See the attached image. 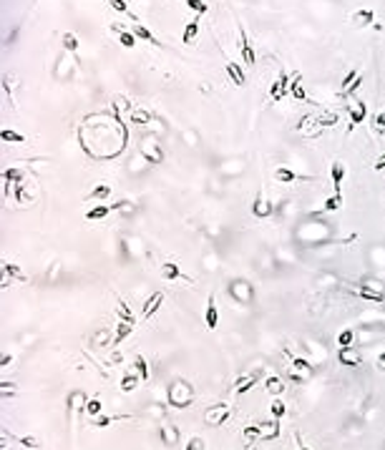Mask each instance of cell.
Segmentation results:
<instances>
[{"label": "cell", "instance_id": "6da1fadb", "mask_svg": "<svg viewBox=\"0 0 385 450\" xmlns=\"http://www.w3.org/2000/svg\"><path fill=\"white\" fill-rule=\"evenodd\" d=\"M290 83H292V80H290V75L282 71V73L277 75V80H275V83L269 86V98H272L275 103H277V101H282V98L287 96V91H290Z\"/></svg>", "mask_w": 385, "mask_h": 450}, {"label": "cell", "instance_id": "7a4b0ae2", "mask_svg": "<svg viewBox=\"0 0 385 450\" xmlns=\"http://www.w3.org/2000/svg\"><path fill=\"white\" fill-rule=\"evenodd\" d=\"M239 53H242V58H244L247 68H252V66L257 63V53H254L252 43L247 40V33H244V28H242V25H239Z\"/></svg>", "mask_w": 385, "mask_h": 450}, {"label": "cell", "instance_id": "3957f363", "mask_svg": "<svg viewBox=\"0 0 385 450\" xmlns=\"http://www.w3.org/2000/svg\"><path fill=\"white\" fill-rule=\"evenodd\" d=\"M161 277H164V279H184V282H189V284H194V279H191L176 262H164V264H161Z\"/></svg>", "mask_w": 385, "mask_h": 450}, {"label": "cell", "instance_id": "277c9868", "mask_svg": "<svg viewBox=\"0 0 385 450\" xmlns=\"http://www.w3.org/2000/svg\"><path fill=\"white\" fill-rule=\"evenodd\" d=\"M252 214H254L257 219H267L269 214H272V204H269V201H264V194H262V189L257 191V196H254V201H252Z\"/></svg>", "mask_w": 385, "mask_h": 450}, {"label": "cell", "instance_id": "5b68a950", "mask_svg": "<svg viewBox=\"0 0 385 450\" xmlns=\"http://www.w3.org/2000/svg\"><path fill=\"white\" fill-rule=\"evenodd\" d=\"M164 297H166V295H164V292L159 290V292H154V295H151V297H149V300L144 302V309H141L144 319H149L151 314H156V312H159V307L164 304Z\"/></svg>", "mask_w": 385, "mask_h": 450}, {"label": "cell", "instance_id": "8992f818", "mask_svg": "<svg viewBox=\"0 0 385 450\" xmlns=\"http://www.w3.org/2000/svg\"><path fill=\"white\" fill-rule=\"evenodd\" d=\"M330 171H332V189H335L337 196H342V179H345V171H348V169H345L342 161H332Z\"/></svg>", "mask_w": 385, "mask_h": 450}, {"label": "cell", "instance_id": "52a82bcc", "mask_svg": "<svg viewBox=\"0 0 385 450\" xmlns=\"http://www.w3.org/2000/svg\"><path fill=\"white\" fill-rule=\"evenodd\" d=\"M204 319H207V330H217L219 312H217V297H214V295H209V300H207V312H204Z\"/></svg>", "mask_w": 385, "mask_h": 450}, {"label": "cell", "instance_id": "ba28073f", "mask_svg": "<svg viewBox=\"0 0 385 450\" xmlns=\"http://www.w3.org/2000/svg\"><path fill=\"white\" fill-rule=\"evenodd\" d=\"M275 179H277V181H282V184H290V181H307L310 176L295 174V171H292V169H287V166H277V169H275Z\"/></svg>", "mask_w": 385, "mask_h": 450}, {"label": "cell", "instance_id": "9c48e42d", "mask_svg": "<svg viewBox=\"0 0 385 450\" xmlns=\"http://www.w3.org/2000/svg\"><path fill=\"white\" fill-rule=\"evenodd\" d=\"M365 116H368V103L358 101V103L353 106V111H350V129H348V131H353L355 126H360L363 121H365Z\"/></svg>", "mask_w": 385, "mask_h": 450}, {"label": "cell", "instance_id": "30bf717a", "mask_svg": "<svg viewBox=\"0 0 385 450\" xmlns=\"http://www.w3.org/2000/svg\"><path fill=\"white\" fill-rule=\"evenodd\" d=\"M337 360L340 365H348V367H360V355L353 352V347H340L337 352Z\"/></svg>", "mask_w": 385, "mask_h": 450}, {"label": "cell", "instance_id": "8fae6325", "mask_svg": "<svg viewBox=\"0 0 385 450\" xmlns=\"http://www.w3.org/2000/svg\"><path fill=\"white\" fill-rule=\"evenodd\" d=\"M227 75L232 78V83H234L237 88H242V86H244V71H242V66H239V63L229 61V63H227Z\"/></svg>", "mask_w": 385, "mask_h": 450}, {"label": "cell", "instance_id": "7c38bea8", "mask_svg": "<svg viewBox=\"0 0 385 450\" xmlns=\"http://www.w3.org/2000/svg\"><path fill=\"white\" fill-rule=\"evenodd\" d=\"M353 25L355 28H365V25H375V13L370 8H363L353 15Z\"/></svg>", "mask_w": 385, "mask_h": 450}, {"label": "cell", "instance_id": "4fadbf2b", "mask_svg": "<svg viewBox=\"0 0 385 450\" xmlns=\"http://www.w3.org/2000/svg\"><path fill=\"white\" fill-rule=\"evenodd\" d=\"M131 30H134V35H136V38H141V40H149V43H151V46H156V48H161V43H159V38H156V35H154V33H151V30H149L146 25H131Z\"/></svg>", "mask_w": 385, "mask_h": 450}, {"label": "cell", "instance_id": "5bb4252c", "mask_svg": "<svg viewBox=\"0 0 385 450\" xmlns=\"http://www.w3.org/2000/svg\"><path fill=\"white\" fill-rule=\"evenodd\" d=\"M199 28H202V25H199V15H197L194 20H189V23H186V28H184V35H181L184 46H189L191 40H194V38L199 35Z\"/></svg>", "mask_w": 385, "mask_h": 450}, {"label": "cell", "instance_id": "9a60e30c", "mask_svg": "<svg viewBox=\"0 0 385 450\" xmlns=\"http://www.w3.org/2000/svg\"><path fill=\"white\" fill-rule=\"evenodd\" d=\"M108 196H111V186L108 184H96L86 194V201H101V199H108Z\"/></svg>", "mask_w": 385, "mask_h": 450}, {"label": "cell", "instance_id": "2e32d148", "mask_svg": "<svg viewBox=\"0 0 385 450\" xmlns=\"http://www.w3.org/2000/svg\"><path fill=\"white\" fill-rule=\"evenodd\" d=\"M111 212H113V204H111V207L101 204V207H93V209H88V212H86V222H98V219L108 217Z\"/></svg>", "mask_w": 385, "mask_h": 450}, {"label": "cell", "instance_id": "e0dca14e", "mask_svg": "<svg viewBox=\"0 0 385 450\" xmlns=\"http://www.w3.org/2000/svg\"><path fill=\"white\" fill-rule=\"evenodd\" d=\"M290 93H292V98H295V101H307V91H305V86H302V78H300V75H295V78H292V83H290Z\"/></svg>", "mask_w": 385, "mask_h": 450}, {"label": "cell", "instance_id": "ac0fdd59", "mask_svg": "<svg viewBox=\"0 0 385 450\" xmlns=\"http://www.w3.org/2000/svg\"><path fill=\"white\" fill-rule=\"evenodd\" d=\"M264 387H267V392H272L275 397H280V395L287 390V385H285L280 377H267V380H264Z\"/></svg>", "mask_w": 385, "mask_h": 450}, {"label": "cell", "instance_id": "d6986e66", "mask_svg": "<svg viewBox=\"0 0 385 450\" xmlns=\"http://www.w3.org/2000/svg\"><path fill=\"white\" fill-rule=\"evenodd\" d=\"M131 332H134V324H129V322H119V327H116V340H113V345L119 347V345H121V342L131 335Z\"/></svg>", "mask_w": 385, "mask_h": 450}, {"label": "cell", "instance_id": "ffe728a7", "mask_svg": "<svg viewBox=\"0 0 385 450\" xmlns=\"http://www.w3.org/2000/svg\"><path fill=\"white\" fill-rule=\"evenodd\" d=\"M269 413H272L275 420H282V418L287 415V402H282L280 397H275V402L269 405Z\"/></svg>", "mask_w": 385, "mask_h": 450}, {"label": "cell", "instance_id": "44dd1931", "mask_svg": "<svg viewBox=\"0 0 385 450\" xmlns=\"http://www.w3.org/2000/svg\"><path fill=\"white\" fill-rule=\"evenodd\" d=\"M134 367H136V375H139L141 380H149V377H151V373H149V365H146L144 355H136V357H134Z\"/></svg>", "mask_w": 385, "mask_h": 450}, {"label": "cell", "instance_id": "7402d4cb", "mask_svg": "<svg viewBox=\"0 0 385 450\" xmlns=\"http://www.w3.org/2000/svg\"><path fill=\"white\" fill-rule=\"evenodd\" d=\"M257 377H259V373H252L249 377H242V380H237V387H234V392H237V395H244V392H247V390H249L254 382H257Z\"/></svg>", "mask_w": 385, "mask_h": 450}, {"label": "cell", "instance_id": "603a6c76", "mask_svg": "<svg viewBox=\"0 0 385 450\" xmlns=\"http://www.w3.org/2000/svg\"><path fill=\"white\" fill-rule=\"evenodd\" d=\"M3 269H5L13 279H18V282H25V279H28V274H25V272H23L15 262H5V264H3Z\"/></svg>", "mask_w": 385, "mask_h": 450}, {"label": "cell", "instance_id": "cb8c5ba5", "mask_svg": "<svg viewBox=\"0 0 385 450\" xmlns=\"http://www.w3.org/2000/svg\"><path fill=\"white\" fill-rule=\"evenodd\" d=\"M116 300H119V317H121V322H129V324H134V327H136V317L131 314L129 304H126L121 297H116Z\"/></svg>", "mask_w": 385, "mask_h": 450}, {"label": "cell", "instance_id": "d4e9b609", "mask_svg": "<svg viewBox=\"0 0 385 450\" xmlns=\"http://www.w3.org/2000/svg\"><path fill=\"white\" fill-rule=\"evenodd\" d=\"M0 139L8 141V144H25V136L13 131V129H3V131H0Z\"/></svg>", "mask_w": 385, "mask_h": 450}, {"label": "cell", "instance_id": "484cf974", "mask_svg": "<svg viewBox=\"0 0 385 450\" xmlns=\"http://www.w3.org/2000/svg\"><path fill=\"white\" fill-rule=\"evenodd\" d=\"M353 340H355V332L350 330V327H345V330L337 335V345L340 347H353Z\"/></svg>", "mask_w": 385, "mask_h": 450}, {"label": "cell", "instance_id": "4316f807", "mask_svg": "<svg viewBox=\"0 0 385 450\" xmlns=\"http://www.w3.org/2000/svg\"><path fill=\"white\" fill-rule=\"evenodd\" d=\"M358 297L363 300H373V302H385V295L383 292H375V290H353Z\"/></svg>", "mask_w": 385, "mask_h": 450}, {"label": "cell", "instance_id": "83f0119b", "mask_svg": "<svg viewBox=\"0 0 385 450\" xmlns=\"http://www.w3.org/2000/svg\"><path fill=\"white\" fill-rule=\"evenodd\" d=\"M139 380H141L139 375H134V373H126V375H124V380H121V390H124V392H134Z\"/></svg>", "mask_w": 385, "mask_h": 450}, {"label": "cell", "instance_id": "f1b7e54d", "mask_svg": "<svg viewBox=\"0 0 385 450\" xmlns=\"http://www.w3.org/2000/svg\"><path fill=\"white\" fill-rule=\"evenodd\" d=\"M184 3H186L189 10H194L197 15H207V10H209V5L204 3V0H184Z\"/></svg>", "mask_w": 385, "mask_h": 450}, {"label": "cell", "instance_id": "f546056e", "mask_svg": "<svg viewBox=\"0 0 385 450\" xmlns=\"http://www.w3.org/2000/svg\"><path fill=\"white\" fill-rule=\"evenodd\" d=\"M119 40H121L124 48H134V46H136V35H134V30H129V28L119 33Z\"/></svg>", "mask_w": 385, "mask_h": 450}, {"label": "cell", "instance_id": "4dcf8cb0", "mask_svg": "<svg viewBox=\"0 0 385 450\" xmlns=\"http://www.w3.org/2000/svg\"><path fill=\"white\" fill-rule=\"evenodd\" d=\"M63 46H66L68 53H76L78 51V38H76L73 33H63Z\"/></svg>", "mask_w": 385, "mask_h": 450}, {"label": "cell", "instance_id": "1f68e13d", "mask_svg": "<svg viewBox=\"0 0 385 450\" xmlns=\"http://www.w3.org/2000/svg\"><path fill=\"white\" fill-rule=\"evenodd\" d=\"M340 207H342V196H337V194H335V196H330V199H325V204H322V209H325V212H337Z\"/></svg>", "mask_w": 385, "mask_h": 450}, {"label": "cell", "instance_id": "d6a6232c", "mask_svg": "<svg viewBox=\"0 0 385 450\" xmlns=\"http://www.w3.org/2000/svg\"><path fill=\"white\" fill-rule=\"evenodd\" d=\"M358 75H360V68H353L348 75H345V78H342V91H340V93H345V91H348V88L355 83V80H358Z\"/></svg>", "mask_w": 385, "mask_h": 450}, {"label": "cell", "instance_id": "836d02e7", "mask_svg": "<svg viewBox=\"0 0 385 450\" xmlns=\"http://www.w3.org/2000/svg\"><path fill=\"white\" fill-rule=\"evenodd\" d=\"M287 357L292 360V367H295V370H302V373H310V362H307L305 357H295V355H290V352H287Z\"/></svg>", "mask_w": 385, "mask_h": 450}, {"label": "cell", "instance_id": "e575fe53", "mask_svg": "<svg viewBox=\"0 0 385 450\" xmlns=\"http://www.w3.org/2000/svg\"><path fill=\"white\" fill-rule=\"evenodd\" d=\"M101 410H103V405H101L98 397H91V400L86 402V413H88V415H101Z\"/></svg>", "mask_w": 385, "mask_h": 450}, {"label": "cell", "instance_id": "d590c367", "mask_svg": "<svg viewBox=\"0 0 385 450\" xmlns=\"http://www.w3.org/2000/svg\"><path fill=\"white\" fill-rule=\"evenodd\" d=\"M18 443H20V445H25V448H30V450H41V440H38L35 435H23Z\"/></svg>", "mask_w": 385, "mask_h": 450}, {"label": "cell", "instance_id": "8d00e7d4", "mask_svg": "<svg viewBox=\"0 0 385 450\" xmlns=\"http://www.w3.org/2000/svg\"><path fill=\"white\" fill-rule=\"evenodd\" d=\"M126 415H116V418H111V415H103V418H98V420H93V428H108L113 420H124Z\"/></svg>", "mask_w": 385, "mask_h": 450}, {"label": "cell", "instance_id": "74e56055", "mask_svg": "<svg viewBox=\"0 0 385 450\" xmlns=\"http://www.w3.org/2000/svg\"><path fill=\"white\" fill-rule=\"evenodd\" d=\"M373 126H375V134H378V136H383V134H385V111H383V113H378V116L373 118Z\"/></svg>", "mask_w": 385, "mask_h": 450}, {"label": "cell", "instance_id": "f35d334b", "mask_svg": "<svg viewBox=\"0 0 385 450\" xmlns=\"http://www.w3.org/2000/svg\"><path fill=\"white\" fill-rule=\"evenodd\" d=\"M116 13H129V0H106Z\"/></svg>", "mask_w": 385, "mask_h": 450}, {"label": "cell", "instance_id": "ab89813d", "mask_svg": "<svg viewBox=\"0 0 385 450\" xmlns=\"http://www.w3.org/2000/svg\"><path fill=\"white\" fill-rule=\"evenodd\" d=\"M151 116H149V111H134V116H131V121L134 124H146Z\"/></svg>", "mask_w": 385, "mask_h": 450}, {"label": "cell", "instance_id": "60d3db41", "mask_svg": "<svg viewBox=\"0 0 385 450\" xmlns=\"http://www.w3.org/2000/svg\"><path fill=\"white\" fill-rule=\"evenodd\" d=\"M317 124H320V126H335V124H337V116H335V113H327V116H322V118L317 121Z\"/></svg>", "mask_w": 385, "mask_h": 450}, {"label": "cell", "instance_id": "b9f144b4", "mask_svg": "<svg viewBox=\"0 0 385 450\" xmlns=\"http://www.w3.org/2000/svg\"><path fill=\"white\" fill-rule=\"evenodd\" d=\"M254 435H262V428L259 425H252V428L244 430V438H254Z\"/></svg>", "mask_w": 385, "mask_h": 450}, {"label": "cell", "instance_id": "7bdbcfd3", "mask_svg": "<svg viewBox=\"0 0 385 450\" xmlns=\"http://www.w3.org/2000/svg\"><path fill=\"white\" fill-rule=\"evenodd\" d=\"M375 171H385V153H380L378 156V161H375V166H373Z\"/></svg>", "mask_w": 385, "mask_h": 450}, {"label": "cell", "instance_id": "ee69618b", "mask_svg": "<svg viewBox=\"0 0 385 450\" xmlns=\"http://www.w3.org/2000/svg\"><path fill=\"white\" fill-rule=\"evenodd\" d=\"M13 362V355H3V360H0V367H8Z\"/></svg>", "mask_w": 385, "mask_h": 450}, {"label": "cell", "instance_id": "f6af8a7d", "mask_svg": "<svg viewBox=\"0 0 385 450\" xmlns=\"http://www.w3.org/2000/svg\"><path fill=\"white\" fill-rule=\"evenodd\" d=\"M378 370H385V352L378 355Z\"/></svg>", "mask_w": 385, "mask_h": 450}, {"label": "cell", "instance_id": "bcb514c9", "mask_svg": "<svg viewBox=\"0 0 385 450\" xmlns=\"http://www.w3.org/2000/svg\"><path fill=\"white\" fill-rule=\"evenodd\" d=\"M297 450H310V448H307V445L300 440V435H297Z\"/></svg>", "mask_w": 385, "mask_h": 450}, {"label": "cell", "instance_id": "7dc6e473", "mask_svg": "<svg viewBox=\"0 0 385 450\" xmlns=\"http://www.w3.org/2000/svg\"><path fill=\"white\" fill-rule=\"evenodd\" d=\"M189 450H204V448H202V445H199V443H194V445H191V448H189Z\"/></svg>", "mask_w": 385, "mask_h": 450}]
</instances>
